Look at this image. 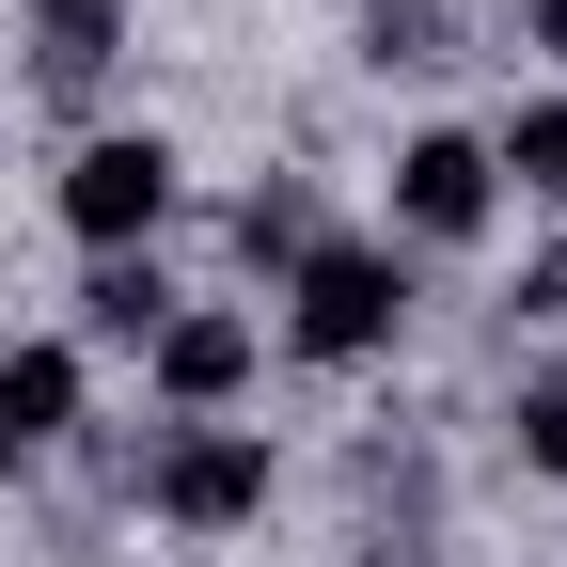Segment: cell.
<instances>
[{
	"label": "cell",
	"mask_w": 567,
	"mask_h": 567,
	"mask_svg": "<svg viewBox=\"0 0 567 567\" xmlns=\"http://www.w3.org/2000/svg\"><path fill=\"white\" fill-rule=\"evenodd\" d=\"M284 284H300V316H284V347H300V363H379L394 316H410V268H394V252H347V237H316Z\"/></svg>",
	"instance_id": "obj_1"
},
{
	"label": "cell",
	"mask_w": 567,
	"mask_h": 567,
	"mask_svg": "<svg viewBox=\"0 0 567 567\" xmlns=\"http://www.w3.org/2000/svg\"><path fill=\"white\" fill-rule=\"evenodd\" d=\"M142 505L174 536H237V520H268V442L252 425H174V442L142 457Z\"/></svg>",
	"instance_id": "obj_2"
},
{
	"label": "cell",
	"mask_w": 567,
	"mask_h": 567,
	"mask_svg": "<svg viewBox=\"0 0 567 567\" xmlns=\"http://www.w3.org/2000/svg\"><path fill=\"white\" fill-rule=\"evenodd\" d=\"M63 221H80L95 252H142L174 221V142L158 126H111V142H80V174H63Z\"/></svg>",
	"instance_id": "obj_3"
},
{
	"label": "cell",
	"mask_w": 567,
	"mask_h": 567,
	"mask_svg": "<svg viewBox=\"0 0 567 567\" xmlns=\"http://www.w3.org/2000/svg\"><path fill=\"white\" fill-rule=\"evenodd\" d=\"M488 189H505V174H488V142L425 126L410 158H394V221H410V237H473V221H488Z\"/></svg>",
	"instance_id": "obj_4"
},
{
	"label": "cell",
	"mask_w": 567,
	"mask_h": 567,
	"mask_svg": "<svg viewBox=\"0 0 567 567\" xmlns=\"http://www.w3.org/2000/svg\"><path fill=\"white\" fill-rule=\"evenodd\" d=\"M252 379V316H158V394L174 410H221Z\"/></svg>",
	"instance_id": "obj_5"
},
{
	"label": "cell",
	"mask_w": 567,
	"mask_h": 567,
	"mask_svg": "<svg viewBox=\"0 0 567 567\" xmlns=\"http://www.w3.org/2000/svg\"><path fill=\"white\" fill-rule=\"evenodd\" d=\"M63 425H80V347H0V442L48 457Z\"/></svg>",
	"instance_id": "obj_6"
},
{
	"label": "cell",
	"mask_w": 567,
	"mask_h": 567,
	"mask_svg": "<svg viewBox=\"0 0 567 567\" xmlns=\"http://www.w3.org/2000/svg\"><path fill=\"white\" fill-rule=\"evenodd\" d=\"M80 316H95L111 347H158V316H174V284L142 268V252H95V284H80Z\"/></svg>",
	"instance_id": "obj_7"
},
{
	"label": "cell",
	"mask_w": 567,
	"mask_h": 567,
	"mask_svg": "<svg viewBox=\"0 0 567 567\" xmlns=\"http://www.w3.org/2000/svg\"><path fill=\"white\" fill-rule=\"evenodd\" d=\"M488 174H520L536 205H567V95H520L505 142H488Z\"/></svg>",
	"instance_id": "obj_8"
},
{
	"label": "cell",
	"mask_w": 567,
	"mask_h": 567,
	"mask_svg": "<svg viewBox=\"0 0 567 567\" xmlns=\"http://www.w3.org/2000/svg\"><path fill=\"white\" fill-rule=\"evenodd\" d=\"M237 252H252V268H300V252H316V189H300V174H268V189L237 205Z\"/></svg>",
	"instance_id": "obj_9"
},
{
	"label": "cell",
	"mask_w": 567,
	"mask_h": 567,
	"mask_svg": "<svg viewBox=\"0 0 567 567\" xmlns=\"http://www.w3.org/2000/svg\"><path fill=\"white\" fill-rule=\"evenodd\" d=\"M111 63V0H48V95H80Z\"/></svg>",
	"instance_id": "obj_10"
},
{
	"label": "cell",
	"mask_w": 567,
	"mask_h": 567,
	"mask_svg": "<svg viewBox=\"0 0 567 567\" xmlns=\"http://www.w3.org/2000/svg\"><path fill=\"white\" fill-rule=\"evenodd\" d=\"M520 457H536V473H567V379H536V394H520Z\"/></svg>",
	"instance_id": "obj_11"
},
{
	"label": "cell",
	"mask_w": 567,
	"mask_h": 567,
	"mask_svg": "<svg viewBox=\"0 0 567 567\" xmlns=\"http://www.w3.org/2000/svg\"><path fill=\"white\" fill-rule=\"evenodd\" d=\"M536 48H567V0H536Z\"/></svg>",
	"instance_id": "obj_12"
},
{
	"label": "cell",
	"mask_w": 567,
	"mask_h": 567,
	"mask_svg": "<svg viewBox=\"0 0 567 567\" xmlns=\"http://www.w3.org/2000/svg\"><path fill=\"white\" fill-rule=\"evenodd\" d=\"M0 473H17V442H0Z\"/></svg>",
	"instance_id": "obj_13"
}]
</instances>
